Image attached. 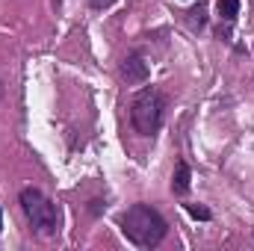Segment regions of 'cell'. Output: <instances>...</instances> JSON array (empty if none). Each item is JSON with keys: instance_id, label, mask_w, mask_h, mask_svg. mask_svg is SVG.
Listing matches in <instances>:
<instances>
[{"instance_id": "cell-1", "label": "cell", "mask_w": 254, "mask_h": 251, "mask_svg": "<svg viewBox=\"0 0 254 251\" xmlns=\"http://www.w3.org/2000/svg\"><path fill=\"white\" fill-rule=\"evenodd\" d=\"M122 231H125V237L133 246H139V249H154L157 243H163L169 225H166V219H163L154 207H148V204H133L125 216H122Z\"/></svg>"}, {"instance_id": "cell-2", "label": "cell", "mask_w": 254, "mask_h": 251, "mask_svg": "<svg viewBox=\"0 0 254 251\" xmlns=\"http://www.w3.org/2000/svg\"><path fill=\"white\" fill-rule=\"evenodd\" d=\"M18 198H21V210H24V216H27V222H30V228H33L36 237L51 240V237L60 234V213H57V204H54L51 198H45V192L27 187V189H21Z\"/></svg>"}, {"instance_id": "cell-3", "label": "cell", "mask_w": 254, "mask_h": 251, "mask_svg": "<svg viewBox=\"0 0 254 251\" xmlns=\"http://www.w3.org/2000/svg\"><path fill=\"white\" fill-rule=\"evenodd\" d=\"M163 113H166V98L160 89H142L133 104H130V119L133 127L142 133V136H154L160 125H163Z\"/></svg>"}, {"instance_id": "cell-4", "label": "cell", "mask_w": 254, "mask_h": 251, "mask_svg": "<svg viewBox=\"0 0 254 251\" xmlns=\"http://www.w3.org/2000/svg\"><path fill=\"white\" fill-rule=\"evenodd\" d=\"M148 74H151V68H148V63L142 57H127L125 63H122V77H125L127 83H145Z\"/></svg>"}, {"instance_id": "cell-5", "label": "cell", "mask_w": 254, "mask_h": 251, "mask_svg": "<svg viewBox=\"0 0 254 251\" xmlns=\"http://www.w3.org/2000/svg\"><path fill=\"white\" fill-rule=\"evenodd\" d=\"M190 181H192V172L187 163H178V169H175V178H172V189L178 192V195H187L190 192Z\"/></svg>"}, {"instance_id": "cell-6", "label": "cell", "mask_w": 254, "mask_h": 251, "mask_svg": "<svg viewBox=\"0 0 254 251\" xmlns=\"http://www.w3.org/2000/svg\"><path fill=\"white\" fill-rule=\"evenodd\" d=\"M216 9H219V18L231 24V21H237V15H240V0H219Z\"/></svg>"}, {"instance_id": "cell-7", "label": "cell", "mask_w": 254, "mask_h": 251, "mask_svg": "<svg viewBox=\"0 0 254 251\" xmlns=\"http://www.w3.org/2000/svg\"><path fill=\"white\" fill-rule=\"evenodd\" d=\"M187 15H190V27H192V30H201V27L207 24V15H204V3H198V6H195V9H190Z\"/></svg>"}, {"instance_id": "cell-8", "label": "cell", "mask_w": 254, "mask_h": 251, "mask_svg": "<svg viewBox=\"0 0 254 251\" xmlns=\"http://www.w3.org/2000/svg\"><path fill=\"white\" fill-rule=\"evenodd\" d=\"M187 213H190L192 219H201V222H210L213 219V213L207 207H201V204H187Z\"/></svg>"}, {"instance_id": "cell-9", "label": "cell", "mask_w": 254, "mask_h": 251, "mask_svg": "<svg viewBox=\"0 0 254 251\" xmlns=\"http://www.w3.org/2000/svg\"><path fill=\"white\" fill-rule=\"evenodd\" d=\"M89 3H92L95 9H110V6H113L116 0H89Z\"/></svg>"}, {"instance_id": "cell-10", "label": "cell", "mask_w": 254, "mask_h": 251, "mask_svg": "<svg viewBox=\"0 0 254 251\" xmlns=\"http://www.w3.org/2000/svg\"><path fill=\"white\" fill-rule=\"evenodd\" d=\"M0 228H3V213H0Z\"/></svg>"}]
</instances>
